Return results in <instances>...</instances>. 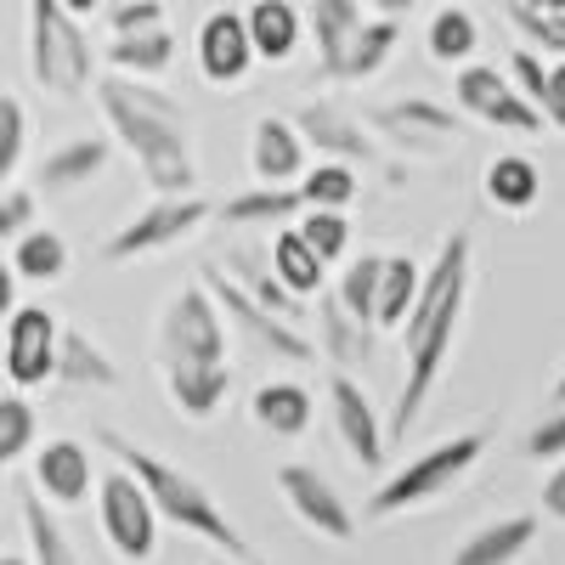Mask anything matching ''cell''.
Here are the masks:
<instances>
[{"instance_id": "6da1fadb", "label": "cell", "mask_w": 565, "mask_h": 565, "mask_svg": "<svg viewBox=\"0 0 565 565\" xmlns=\"http://www.w3.org/2000/svg\"><path fill=\"white\" fill-rule=\"evenodd\" d=\"M469 232H452L441 244L436 266L418 271V289H413V306L402 317V351H407V380H402V396H396V413H391V430L385 441H407V430L418 424L424 402H430L441 367L452 356V334H458V317H463V295H469Z\"/></svg>"}, {"instance_id": "7a4b0ae2", "label": "cell", "mask_w": 565, "mask_h": 565, "mask_svg": "<svg viewBox=\"0 0 565 565\" xmlns=\"http://www.w3.org/2000/svg\"><path fill=\"white\" fill-rule=\"evenodd\" d=\"M90 90H97L108 130L125 141V153L141 164L153 193H193L199 186L193 125H186V108L170 90L136 74H90Z\"/></svg>"}, {"instance_id": "3957f363", "label": "cell", "mask_w": 565, "mask_h": 565, "mask_svg": "<svg viewBox=\"0 0 565 565\" xmlns=\"http://www.w3.org/2000/svg\"><path fill=\"white\" fill-rule=\"evenodd\" d=\"M97 447H103V452H114V463H119V469H130L136 487L148 492V503L159 509V521H170V526H181V532H193V537L215 543V548H221V554H232V559H244V554H249L244 532L226 521V509L210 498V487H204L199 476H186V469L164 463L159 452L136 447V441H130V436H119V430H97Z\"/></svg>"}, {"instance_id": "277c9868", "label": "cell", "mask_w": 565, "mask_h": 565, "mask_svg": "<svg viewBox=\"0 0 565 565\" xmlns=\"http://www.w3.org/2000/svg\"><path fill=\"white\" fill-rule=\"evenodd\" d=\"M29 74L57 103H74L90 90L97 57H90V40L63 0H29Z\"/></svg>"}, {"instance_id": "5b68a950", "label": "cell", "mask_w": 565, "mask_h": 565, "mask_svg": "<svg viewBox=\"0 0 565 565\" xmlns=\"http://www.w3.org/2000/svg\"><path fill=\"white\" fill-rule=\"evenodd\" d=\"M481 452H487V430H463V436H452V441H436L430 452H418V458H407L396 476L367 498V521H391V514H402V509H418V503H436L447 487H458L469 469L481 463Z\"/></svg>"}, {"instance_id": "8992f818", "label": "cell", "mask_w": 565, "mask_h": 565, "mask_svg": "<svg viewBox=\"0 0 565 565\" xmlns=\"http://www.w3.org/2000/svg\"><path fill=\"white\" fill-rule=\"evenodd\" d=\"M204 289H210V300H215V311L238 328V334L255 345V351H266V356H277V362H311L317 356V345L300 334V328L289 322V317H277V311H266V306H255L238 282H232L221 266H204Z\"/></svg>"}, {"instance_id": "52a82bcc", "label": "cell", "mask_w": 565, "mask_h": 565, "mask_svg": "<svg viewBox=\"0 0 565 565\" xmlns=\"http://www.w3.org/2000/svg\"><path fill=\"white\" fill-rule=\"evenodd\" d=\"M97 509H103V532L125 565H148L159 554V509L136 487L130 469H108L97 481Z\"/></svg>"}, {"instance_id": "ba28073f", "label": "cell", "mask_w": 565, "mask_h": 565, "mask_svg": "<svg viewBox=\"0 0 565 565\" xmlns=\"http://www.w3.org/2000/svg\"><path fill=\"white\" fill-rule=\"evenodd\" d=\"M210 221V204L199 193H159V204H148L141 215H130L114 238L103 244V260H136V255H153V249H170L181 238Z\"/></svg>"}, {"instance_id": "9c48e42d", "label": "cell", "mask_w": 565, "mask_h": 565, "mask_svg": "<svg viewBox=\"0 0 565 565\" xmlns=\"http://www.w3.org/2000/svg\"><path fill=\"white\" fill-rule=\"evenodd\" d=\"M159 345H164V362H226V322L204 282L170 295L164 322H159Z\"/></svg>"}, {"instance_id": "30bf717a", "label": "cell", "mask_w": 565, "mask_h": 565, "mask_svg": "<svg viewBox=\"0 0 565 565\" xmlns=\"http://www.w3.org/2000/svg\"><path fill=\"white\" fill-rule=\"evenodd\" d=\"M452 97L469 119H481V125H498V130H543V114L514 90L509 74L487 68V63H463L458 79H452Z\"/></svg>"}, {"instance_id": "8fae6325", "label": "cell", "mask_w": 565, "mask_h": 565, "mask_svg": "<svg viewBox=\"0 0 565 565\" xmlns=\"http://www.w3.org/2000/svg\"><path fill=\"white\" fill-rule=\"evenodd\" d=\"M277 492H282V503L295 509L300 526H311V532L328 537V543H351V532H356L351 503L334 492V481H328L322 469H311V463H282V469H277Z\"/></svg>"}, {"instance_id": "7c38bea8", "label": "cell", "mask_w": 565, "mask_h": 565, "mask_svg": "<svg viewBox=\"0 0 565 565\" xmlns=\"http://www.w3.org/2000/svg\"><path fill=\"white\" fill-rule=\"evenodd\" d=\"M367 125L380 136H391L396 148H407V153H447V148H458V136H463L458 114L430 103V97H396L385 108H373Z\"/></svg>"}, {"instance_id": "4fadbf2b", "label": "cell", "mask_w": 565, "mask_h": 565, "mask_svg": "<svg viewBox=\"0 0 565 565\" xmlns=\"http://www.w3.org/2000/svg\"><path fill=\"white\" fill-rule=\"evenodd\" d=\"M57 362V317L45 306H12L7 317V380L18 391H34L52 380Z\"/></svg>"}, {"instance_id": "5bb4252c", "label": "cell", "mask_w": 565, "mask_h": 565, "mask_svg": "<svg viewBox=\"0 0 565 565\" xmlns=\"http://www.w3.org/2000/svg\"><path fill=\"white\" fill-rule=\"evenodd\" d=\"M328 413H334V430H340V441H345L356 469H380L385 463V424H380V413H373L367 391L351 380L345 367L328 380Z\"/></svg>"}, {"instance_id": "9a60e30c", "label": "cell", "mask_w": 565, "mask_h": 565, "mask_svg": "<svg viewBox=\"0 0 565 565\" xmlns=\"http://www.w3.org/2000/svg\"><path fill=\"white\" fill-rule=\"evenodd\" d=\"M295 130L306 136V148H317L328 159H345V164H373L380 159V148L367 141L362 119H351L340 103H306L295 114Z\"/></svg>"}, {"instance_id": "2e32d148", "label": "cell", "mask_w": 565, "mask_h": 565, "mask_svg": "<svg viewBox=\"0 0 565 565\" xmlns=\"http://www.w3.org/2000/svg\"><path fill=\"white\" fill-rule=\"evenodd\" d=\"M199 68L210 85H238L255 68V45L244 29V12H210L199 29Z\"/></svg>"}, {"instance_id": "e0dca14e", "label": "cell", "mask_w": 565, "mask_h": 565, "mask_svg": "<svg viewBox=\"0 0 565 565\" xmlns=\"http://www.w3.org/2000/svg\"><path fill=\"white\" fill-rule=\"evenodd\" d=\"M34 487H40L45 503H57V509L85 503L90 498V452L74 436H52L34 452Z\"/></svg>"}, {"instance_id": "ac0fdd59", "label": "cell", "mask_w": 565, "mask_h": 565, "mask_svg": "<svg viewBox=\"0 0 565 565\" xmlns=\"http://www.w3.org/2000/svg\"><path fill=\"white\" fill-rule=\"evenodd\" d=\"M249 170L255 181L266 186H289L300 181L306 170V136L295 130V119H255V136H249Z\"/></svg>"}, {"instance_id": "d6986e66", "label": "cell", "mask_w": 565, "mask_h": 565, "mask_svg": "<svg viewBox=\"0 0 565 565\" xmlns=\"http://www.w3.org/2000/svg\"><path fill=\"white\" fill-rule=\"evenodd\" d=\"M164 385L181 418H215L226 391H232V362H164Z\"/></svg>"}, {"instance_id": "ffe728a7", "label": "cell", "mask_w": 565, "mask_h": 565, "mask_svg": "<svg viewBox=\"0 0 565 565\" xmlns=\"http://www.w3.org/2000/svg\"><path fill=\"white\" fill-rule=\"evenodd\" d=\"M532 543H537V514H503V521H487L469 532L452 565H514Z\"/></svg>"}, {"instance_id": "44dd1931", "label": "cell", "mask_w": 565, "mask_h": 565, "mask_svg": "<svg viewBox=\"0 0 565 565\" xmlns=\"http://www.w3.org/2000/svg\"><path fill=\"white\" fill-rule=\"evenodd\" d=\"M52 380L74 385V391H114L119 385V362L90 340L79 328H57V362H52Z\"/></svg>"}, {"instance_id": "7402d4cb", "label": "cell", "mask_w": 565, "mask_h": 565, "mask_svg": "<svg viewBox=\"0 0 565 565\" xmlns=\"http://www.w3.org/2000/svg\"><path fill=\"white\" fill-rule=\"evenodd\" d=\"M402 45V18H373V23H356L351 40H345V52L334 63V74H328V85H340V79H373L391 52Z\"/></svg>"}, {"instance_id": "603a6c76", "label": "cell", "mask_w": 565, "mask_h": 565, "mask_svg": "<svg viewBox=\"0 0 565 565\" xmlns=\"http://www.w3.org/2000/svg\"><path fill=\"white\" fill-rule=\"evenodd\" d=\"M108 141L103 136H74V141H63L57 153H45L40 159V193H74V186H85V181H97L103 170H108Z\"/></svg>"}, {"instance_id": "cb8c5ba5", "label": "cell", "mask_w": 565, "mask_h": 565, "mask_svg": "<svg viewBox=\"0 0 565 565\" xmlns=\"http://www.w3.org/2000/svg\"><path fill=\"white\" fill-rule=\"evenodd\" d=\"M317 300V334H322V351L334 367H356V362H373V322H356L334 295H311Z\"/></svg>"}, {"instance_id": "d4e9b609", "label": "cell", "mask_w": 565, "mask_h": 565, "mask_svg": "<svg viewBox=\"0 0 565 565\" xmlns=\"http://www.w3.org/2000/svg\"><path fill=\"white\" fill-rule=\"evenodd\" d=\"M249 413H255V424L266 436H306L311 430V413H317V402H311V391L306 385H295V380H271V385H260L255 396H249Z\"/></svg>"}, {"instance_id": "484cf974", "label": "cell", "mask_w": 565, "mask_h": 565, "mask_svg": "<svg viewBox=\"0 0 565 565\" xmlns=\"http://www.w3.org/2000/svg\"><path fill=\"white\" fill-rule=\"evenodd\" d=\"M249 45H255V63H289L295 45H300V12L289 0H255L244 12Z\"/></svg>"}, {"instance_id": "4316f807", "label": "cell", "mask_w": 565, "mask_h": 565, "mask_svg": "<svg viewBox=\"0 0 565 565\" xmlns=\"http://www.w3.org/2000/svg\"><path fill=\"white\" fill-rule=\"evenodd\" d=\"M175 63V34L159 29H136V34H114L108 45V68L114 74H136V79H159Z\"/></svg>"}, {"instance_id": "83f0119b", "label": "cell", "mask_w": 565, "mask_h": 565, "mask_svg": "<svg viewBox=\"0 0 565 565\" xmlns=\"http://www.w3.org/2000/svg\"><path fill=\"white\" fill-rule=\"evenodd\" d=\"M266 266H271V277H277L295 300H311V295L322 289V277H328V266L311 255V244L300 238L295 226H282L277 238H271V260H266Z\"/></svg>"}, {"instance_id": "f1b7e54d", "label": "cell", "mask_w": 565, "mask_h": 565, "mask_svg": "<svg viewBox=\"0 0 565 565\" xmlns=\"http://www.w3.org/2000/svg\"><path fill=\"white\" fill-rule=\"evenodd\" d=\"M306 204H300V193L295 186H249V193H238V199H226L221 204V221L226 226H295V215H300Z\"/></svg>"}, {"instance_id": "f546056e", "label": "cell", "mask_w": 565, "mask_h": 565, "mask_svg": "<svg viewBox=\"0 0 565 565\" xmlns=\"http://www.w3.org/2000/svg\"><path fill=\"white\" fill-rule=\"evenodd\" d=\"M226 277L238 282V289L255 300V306H266V311H277V317H289V322H300V311H306V300H295L282 282L271 277V266L255 255V249H226Z\"/></svg>"}, {"instance_id": "4dcf8cb0", "label": "cell", "mask_w": 565, "mask_h": 565, "mask_svg": "<svg viewBox=\"0 0 565 565\" xmlns=\"http://www.w3.org/2000/svg\"><path fill=\"white\" fill-rule=\"evenodd\" d=\"M481 181H487V199L498 210H532L543 199V170L526 153H498Z\"/></svg>"}, {"instance_id": "1f68e13d", "label": "cell", "mask_w": 565, "mask_h": 565, "mask_svg": "<svg viewBox=\"0 0 565 565\" xmlns=\"http://www.w3.org/2000/svg\"><path fill=\"white\" fill-rule=\"evenodd\" d=\"M12 244H18L12 249V271L29 277V282H57L68 271V244H63V232H52V226H29V232H18Z\"/></svg>"}, {"instance_id": "d6a6232c", "label": "cell", "mask_w": 565, "mask_h": 565, "mask_svg": "<svg viewBox=\"0 0 565 565\" xmlns=\"http://www.w3.org/2000/svg\"><path fill=\"white\" fill-rule=\"evenodd\" d=\"M362 23V7L356 0H311V34H317V74L328 79L345 52L351 29Z\"/></svg>"}, {"instance_id": "836d02e7", "label": "cell", "mask_w": 565, "mask_h": 565, "mask_svg": "<svg viewBox=\"0 0 565 565\" xmlns=\"http://www.w3.org/2000/svg\"><path fill=\"white\" fill-rule=\"evenodd\" d=\"M23 532H29V554H34L29 565H79L68 532L57 526V514L45 509V498H34V492H23Z\"/></svg>"}, {"instance_id": "e575fe53", "label": "cell", "mask_w": 565, "mask_h": 565, "mask_svg": "<svg viewBox=\"0 0 565 565\" xmlns=\"http://www.w3.org/2000/svg\"><path fill=\"white\" fill-rule=\"evenodd\" d=\"M413 289H418L413 255H385V266H380V295H373V328H402V317H407V306H413Z\"/></svg>"}, {"instance_id": "d590c367", "label": "cell", "mask_w": 565, "mask_h": 565, "mask_svg": "<svg viewBox=\"0 0 565 565\" xmlns=\"http://www.w3.org/2000/svg\"><path fill=\"white\" fill-rule=\"evenodd\" d=\"M295 193H300L306 210H345V204L356 199V170H351L345 159H322V164L300 170Z\"/></svg>"}, {"instance_id": "8d00e7d4", "label": "cell", "mask_w": 565, "mask_h": 565, "mask_svg": "<svg viewBox=\"0 0 565 565\" xmlns=\"http://www.w3.org/2000/svg\"><path fill=\"white\" fill-rule=\"evenodd\" d=\"M476 45H481V29H476V18H469L463 7H447V12H436L430 18V57L436 63H469L476 57Z\"/></svg>"}, {"instance_id": "74e56055", "label": "cell", "mask_w": 565, "mask_h": 565, "mask_svg": "<svg viewBox=\"0 0 565 565\" xmlns=\"http://www.w3.org/2000/svg\"><path fill=\"white\" fill-rule=\"evenodd\" d=\"M295 232L311 244V255L328 266V260H340L345 249H351V221H345V210H300L295 215Z\"/></svg>"}, {"instance_id": "f35d334b", "label": "cell", "mask_w": 565, "mask_h": 565, "mask_svg": "<svg viewBox=\"0 0 565 565\" xmlns=\"http://www.w3.org/2000/svg\"><path fill=\"white\" fill-rule=\"evenodd\" d=\"M380 266H385V255H362V260H351V266H345V277H340V289H334V300H340L356 322H373V295H380Z\"/></svg>"}, {"instance_id": "ab89813d", "label": "cell", "mask_w": 565, "mask_h": 565, "mask_svg": "<svg viewBox=\"0 0 565 565\" xmlns=\"http://www.w3.org/2000/svg\"><path fill=\"white\" fill-rule=\"evenodd\" d=\"M34 407L23 402V396H0V469L7 463H18L29 447H34Z\"/></svg>"}, {"instance_id": "60d3db41", "label": "cell", "mask_w": 565, "mask_h": 565, "mask_svg": "<svg viewBox=\"0 0 565 565\" xmlns=\"http://www.w3.org/2000/svg\"><path fill=\"white\" fill-rule=\"evenodd\" d=\"M23 148H29V114L12 90H0V186H7L23 164Z\"/></svg>"}, {"instance_id": "b9f144b4", "label": "cell", "mask_w": 565, "mask_h": 565, "mask_svg": "<svg viewBox=\"0 0 565 565\" xmlns=\"http://www.w3.org/2000/svg\"><path fill=\"white\" fill-rule=\"evenodd\" d=\"M509 23L521 29L532 45H543V52L565 57V18H554V12H537V7H526V0H509Z\"/></svg>"}, {"instance_id": "7bdbcfd3", "label": "cell", "mask_w": 565, "mask_h": 565, "mask_svg": "<svg viewBox=\"0 0 565 565\" xmlns=\"http://www.w3.org/2000/svg\"><path fill=\"white\" fill-rule=\"evenodd\" d=\"M34 210H40V199L29 193V186H0V244L18 238V232H29Z\"/></svg>"}, {"instance_id": "ee69618b", "label": "cell", "mask_w": 565, "mask_h": 565, "mask_svg": "<svg viewBox=\"0 0 565 565\" xmlns=\"http://www.w3.org/2000/svg\"><path fill=\"white\" fill-rule=\"evenodd\" d=\"M114 34H136V29H159L164 23V0H114L108 12Z\"/></svg>"}, {"instance_id": "f6af8a7d", "label": "cell", "mask_w": 565, "mask_h": 565, "mask_svg": "<svg viewBox=\"0 0 565 565\" xmlns=\"http://www.w3.org/2000/svg\"><path fill=\"white\" fill-rule=\"evenodd\" d=\"M521 452L526 458H559L565 452V413H548L543 424H532V430H526V441H521Z\"/></svg>"}, {"instance_id": "bcb514c9", "label": "cell", "mask_w": 565, "mask_h": 565, "mask_svg": "<svg viewBox=\"0 0 565 565\" xmlns=\"http://www.w3.org/2000/svg\"><path fill=\"white\" fill-rule=\"evenodd\" d=\"M537 114H543L548 125H559V130H565V57H559L554 68H543V90H537Z\"/></svg>"}, {"instance_id": "7dc6e473", "label": "cell", "mask_w": 565, "mask_h": 565, "mask_svg": "<svg viewBox=\"0 0 565 565\" xmlns=\"http://www.w3.org/2000/svg\"><path fill=\"white\" fill-rule=\"evenodd\" d=\"M509 79L521 85V97L537 108V90H543V63H537L532 52H514V57H509Z\"/></svg>"}, {"instance_id": "c3c4849f", "label": "cell", "mask_w": 565, "mask_h": 565, "mask_svg": "<svg viewBox=\"0 0 565 565\" xmlns=\"http://www.w3.org/2000/svg\"><path fill=\"white\" fill-rule=\"evenodd\" d=\"M543 509L554 514V521H565V463H559L554 476L543 481Z\"/></svg>"}, {"instance_id": "681fc988", "label": "cell", "mask_w": 565, "mask_h": 565, "mask_svg": "<svg viewBox=\"0 0 565 565\" xmlns=\"http://www.w3.org/2000/svg\"><path fill=\"white\" fill-rule=\"evenodd\" d=\"M12 306H18V271L12 260H0V317H12Z\"/></svg>"}, {"instance_id": "f907efd6", "label": "cell", "mask_w": 565, "mask_h": 565, "mask_svg": "<svg viewBox=\"0 0 565 565\" xmlns=\"http://www.w3.org/2000/svg\"><path fill=\"white\" fill-rule=\"evenodd\" d=\"M373 7H380V18H407L418 0H373Z\"/></svg>"}, {"instance_id": "816d5d0a", "label": "cell", "mask_w": 565, "mask_h": 565, "mask_svg": "<svg viewBox=\"0 0 565 565\" xmlns=\"http://www.w3.org/2000/svg\"><path fill=\"white\" fill-rule=\"evenodd\" d=\"M63 7H68L74 18H85V12H97V7H103V0H63Z\"/></svg>"}, {"instance_id": "f5cc1de1", "label": "cell", "mask_w": 565, "mask_h": 565, "mask_svg": "<svg viewBox=\"0 0 565 565\" xmlns=\"http://www.w3.org/2000/svg\"><path fill=\"white\" fill-rule=\"evenodd\" d=\"M526 7H537V12H554V18H565V0H526Z\"/></svg>"}, {"instance_id": "db71d44e", "label": "cell", "mask_w": 565, "mask_h": 565, "mask_svg": "<svg viewBox=\"0 0 565 565\" xmlns=\"http://www.w3.org/2000/svg\"><path fill=\"white\" fill-rule=\"evenodd\" d=\"M554 402H559V407H565V373H559V385H554Z\"/></svg>"}, {"instance_id": "11a10c76", "label": "cell", "mask_w": 565, "mask_h": 565, "mask_svg": "<svg viewBox=\"0 0 565 565\" xmlns=\"http://www.w3.org/2000/svg\"><path fill=\"white\" fill-rule=\"evenodd\" d=\"M204 565H232V554H210V559H204Z\"/></svg>"}, {"instance_id": "9f6ffc18", "label": "cell", "mask_w": 565, "mask_h": 565, "mask_svg": "<svg viewBox=\"0 0 565 565\" xmlns=\"http://www.w3.org/2000/svg\"><path fill=\"white\" fill-rule=\"evenodd\" d=\"M0 565H29V559H18V554H0Z\"/></svg>"}, {"instance_id": "6f0895ef", "label": "cell", "mask_w": 565, "mask_h": 565, "mask_svg": "<svg viewBox=\"0 0 565 565\" xmlns=\"http://www.w3.org/2000/svg\"><path fill=\"white\" fill-rule=\"evenodd\" d=\"M249 565H271V559H249Z\"/></svg>"}]
</instances>
